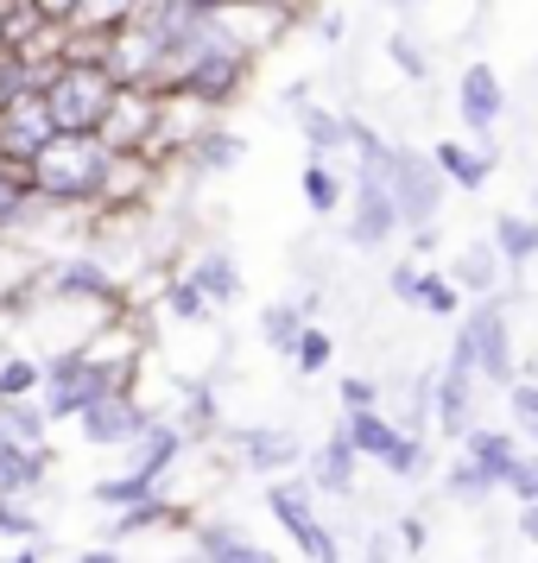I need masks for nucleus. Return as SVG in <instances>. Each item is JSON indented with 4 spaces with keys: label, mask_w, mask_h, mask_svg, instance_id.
<instances>
[{
    "label": "nucleus",
    "mask_w": 538,
    "mask_h": 563,
    "mask_svg": "<svg viewBox=\"0 0 538 563\" xmlns=\"http://www.w3.org/2000/svg\"><path fill=\"white\" fill-rule=\"evenodd\" d=\"M475 7H487V0H475Z\"/></svg>",
    "instance_id": "nucleus-49"
},
{
    "label": "nucleus",
    "mask_w": 538,
    "mask_h": 563,
    "mask_svg": "<svg viewBox=\"0 0 538 563\" xmlns=\"http://www.w3.org/2000/svg\"><path fill=\"white\" fill-rule=\"evenodd\" d=\"M411 279H418V266H393V291H399V298L411 291Z\"/></svg>",
    "instance_id": "nucleus-44"
},
{
    "label": "nucleus",
    "mask_w": 538,
    "mask_h": 563,
    "mask_svg": "<svg viewBox=\"0 0 538 563\" xmlns=\"http://www.w3.org/2000/svg\"><path fill=\"white\" fill-rule=\"evenodd\" d=\"M305 209L310 216H336V209H342V178H336L323 158L305 165Z\"/></svg>",
    "instance_id": "nucleus-25"
},
{
    "label": "nucleus",
    "mask_w": 538,
    "mask_h": 563,
    "mask_svg": "<svg viewBox=\"0 0 538 563\" xmlns=\"http://www.w3.org/2000/svg\"><path fill=\"white\" fill-rule=\"evenodd\" d=\"M153 431V418L133 406L128 393H108V399H96V406L83 411V437H89V450H121V443H133V437Z\"/></svg>",
    "instance_id": "nucleus-9"
},
{
    "label": "nucleus",
    "mask_w": 538,
    "mask_h": 563,
    "mask_svg": "<svg viewBox=\"0 0 538 563\" xmlns=\"http://www.w3.org/2000/svg\"><path fill=\"white\" fill-rule=\"evenodd\" d=\"M184 450V431H146V450H140V462H133V475H146V482H158L165 475V462Z\"/></svg>",
    "instance_id": "nucleus-28"
},
{
    "label": "nucleus",
    "mask_w": 538,
    "mask_h": 563,
    "mask_svg": "<svg viewBox=\"0 0 538 563\" xmlns=\"http://www.w3.org/2000/svg\"><path fill=\"white\" fill-rule=\"evenodd\" d=\"M457 285L462 291H494V247H469L457 260Z\"/></svg>",
    "instance_id": "nucleus-32"
},
{
    "label": "nucleus",
    "mask_w": 538,
    "mask_h": 563,
    "mask_svg": "<svg viewBox=\"0 0 538 563\" xmlns=\"http://www.w3.org/2000/svg\"><path fill=\"white\" fill-rule=\"evenodd\" d=\"M386 468H393V475H418V468H425V443H418V431L399 437V450L386 456Z\"/></svg>",
    "instance_id": "nucleus-37"
},
{
    "label": "nucleus",
    "mask_w": 538,
    "mask_h": 563,
    "mask_svg": "<svg viewBox=\"0 0 538 563\" xmlns=\"http://www.w3.org/2000/svg\"><path fill=\"white\" fill-rule=\"evenodd\" d=\"M494 254L513 260V266H526L538 260V216H494Z\"/></svg>",
    "instance_id": "nucleus-16"
},
{
    "label": "nucleus",
    "mask_w": 538,
    "mask_h": 563,
    "mask_svg": "<svg viewBox=\"0 0 538 563\" xmlns=\"http://www.w3.org/2000/svg\"><path fill=\"white\" fill-rule=\"evenodd\" d=\"M386 57L399 64V77H406V82H425V77H431V57L411 45V32H393V38H386Z\"/></svg>",
    "instance_id": "nucleus-33"
},
{
    "label": "nucleus",
    "mask_w": 538,
    "mask_h": 563,
    "mask_svg": "<svg viewBox=\"0 0 538 563\" xmlns=\"http://www.w3.org/2000/svg\"><path fill=\"white\" fill-rule=\"evenodd\" d=\"M406 305L411 310H431V317H457L462 310V285H450L443 273H418L406 291Z\"/></svg>",
    "instance_id": "nucleus-22"
},
{
    "label": "nucleus",
    "mask_w": 538,
    "mask_h": 563,
    "mask_svg": "<svg viewBox=\"0 0 538 563\" xmlns=\"http://www.w3.org/2000/svg\"><path fill=\"white\" fill-rule=\"evenodd\" d=\"M146 494H153V482H146V475H108V482H96V500H102V507H133V500H146Z\"/></svg>",
    "instance_id": "nucleus-30"
},
{
    "label": "nucleus",
    "mask_w": 538,
    "mask_h": 563,
    "mask_svg": "<svg viewBox=\"0 0 538 563\" xmlns=\"http://www.w3.org/2000/svg\"><path fill=\"white\" fill-rule=\"evenodd\" d=\"M462 456L482 462L487 475L507 487V475H513V462H519V450H513V437H507V431H462Z\"/></svg>",
    "instance_id": "nucleus-15"
},
{
    "label": "nucleus",
    "mask_w": 538,
    "mask_h": 563,
    "mask_svg": "<svg viewBox=\"0 0 538 563\" xmlns=\"http://www.w3.org/2000/svg\"><path fill=\"white\" fill-rule=\"evenodd\" d=\"M462 330L475 335V374L494 386H513V349H507V310H501V298L475 305Z\"/></svg>",
    "instance_id": "nucleus-7"
},
{
    "label": "nucleus",
    "mask_w": 538,
    "mask_h": 563,
    "mask_svg": "<svg viewBox=\"0 0 538 563\" xmlns=\"http://www.w3.org/2000/svg\"><path fill=\"white\" fill-rule=\"evenodd\" d=\"M26 172H32V190H39L45 203L102 197L108 172H114V146H108L102 133H57V140L32 158Z\"/></svg>",
    "instance_id": "nucleus-1"
},
{
    "label": "nucleus",
    "mask_w": 538,
    "mask_h": 563,
    "mask_svg": "<svg viewBox=\"0 0 538 563\" xmlns=\"http://www.w3.org/2000/svg\"><path fill=\"white\" fill-rule=\"evenodd\" d=\"M532 216H538V190H532Z\"/></svg>",
    "instance_id": "nucleus-48"
},
{
    "label": "nucleus",
    "mask_w": 538,
    "mask_h": 563,
    "mask_svg": "<svg viewBox=\"0 0 538 563\" xmlns=\"http://www.w3.org/2000/svg\"><path fill=\"white\" fill-rule=\"evenodd\" d=\"M431 158H437V172L457 184V190H482L487 172H494V153H469L462 140H437Z\"/></svg>",
    "instance_id": "nucleus-14"
},
{
    "label": "nucleus",
    "mask_w": 538,
    "mask_h": 563,
    "mask_svg": "<svg viewBox=\"0 0 538 563\" xmlns=\"http://www.w3.org/2000/svg\"><path fill=\"white\" fill-rule=\"evenodd\" d=\"M507 487L519 494V507H526V500H538V456H519V462H513Z\"/></svg>",
    "instance_id": "nucleus-38"
},
{
    "label": "nucleus",
    "mask_w": 538,
    "mask_h": 563,
    "mask_svg": "<svg viewBox=\"0 0 538 563\" xmlns=\"http://www.w3.org/2000/svg\"><path fill=\"white\" fill-rule=\"evenodd\" d=\"M45 406H32V399H0V431L20 437V443H45Z\"/></svg>",
    "instance_id": "nucleus-26"
},
{
    "label": "nucleus",
    "mask_w": 538,
    "mask_h": 563,
    "mask_svg": "<svg viewBox=\"0 0 538 563\" xmlns=\"http://www.w3.org/2000/svg\"><path fill=\"white\" fill-rule=\"evenodd\" d=\"M330 355H336V342H330V330H305L298 335V374H323L330 367Z\"/></svg>",
    "instance_id": "nucleus-35"
},
{
    "label": "nucleus",
    "mask_w": 538,
    "mask_h": 563,
    "mask_svg": "<svg viewBox=\"0 0 538 563\" xmlns=\"http://www.w3.org/2000/svg\"><path fill=\"white\" fill-rule=\"evenodd\" d=\"M494 487H501V482L487 475L482 462H469V456H462L457 468H450V482H443V494H450V500H462V507H475V500H487Z\"/></svg>",
    "instance_id": "nucleus-27"
},
{
    "label": "nucleus",
    "mask_w": 538,
    "mask_h": 563,
    "mask_svg": "<svg viewBox=\"0 0 538 563\" xmlns=\"http://www.w3.org/2000/svg\"><path fill=\"white\" fill-rule=\"evenodd\" d=\"M381 7H393V13H411V7H425V0H381Z\"/></svg>",
    "instance_id": "nucleus-46"
},
{
    "label": "nucleus",
    "mask_w": 538,
    "mask_h": 563,
    "mask_svg": "<svg viewBox=\"0 0 538 563\" xmlns=\"http://www.w3.org/2000/svg\"><path fill=\"white\" fill-rule=\"evenodd\" d=\"M266 512H273V519L285 526V532L298 538V544H305V558H310V563H342V551H336V538L323 532L317 519H310L305 487H285V482H273V487H266Z\"/></svg>",
    "instance_id": "nucleus-6"
},
{
    "label": "nucleus",
    "mask_w": 538,
    "mask_h": 563,
    "mask_svg": "<svg viewBox=\"0 0 538 563\" xmlns=\"http://www.w3.org/2000/svg\"><path fill=\"white\" fill-rule=\"evenodd\" d=\"M197 551H204V563H279L266 544H254V538L241 532V526H204L197 532Z\"/></svg>",
    "instance_id": "nucleus-12"
},
{
    "label": "nucleus",
    "mask_w": 538,
    "mask_h": 563,
    "mask_svg": "<svg viewBox=\"0 0 538 563\" xmlns=\"http://www.w3.org/2000/svg\"><path fill=\"white\" fill-rule=\"evenodd\" d=\"M190 279L204 285V298H209V305H234V298H241V266H234L229 254H204Z\"/></svg>",
    "instance_id": "nucleus-21"
},
{
    "label": "nucleus",
    "mask_w": 538,
    "mask_h": 563,
    "mask_svg": "<svg viewBox=\"0 0 538 563\" xmlns=\"http://www.w3.org/2000/svg\"><path fill=\"white\" fill-rule=\"evenodd\" d=\"M190 158H197L204 172H234V165L248 158V140H241V133L209 128V133H197V140H190Z\"/></svg>",
    "instance_id": "nucleus-20"
},
{
    "label": "nucleus",
    "mask_w": 538,
    "mask_h": 563,
    "mask_svg": "<svg viewBox=\"0 0 538 563\" xmlns=\"http://www.w3.org/2000/svg\"><path fill=\"white\" fill-rule=\"evenodd\" d=\"M349 146H355V158H361V165H374V172H386V165H393V153H399V146H386L367 121H349Z\"/></svg>",
    "instance_id": "nucleus-31"
},
{
    "label": "nucleus",
    "mask_w": 538,
    "mask_h": 563,
    "mask_svg": "<svg viewBox=\"0 0 538 563\" xmlns=\"http://www.w3.org/2000/svg\"><path fill=\"white\" fill-rule=\"evenodd\" d=\"M57 291H64V298H114V279H108L96 260H70V266L57 273Z\"/></svg>",
    "instance_id": "nucleus-24"
},
{
    "label": "nucleus",
    "mask_w": 538,
    "mask_h": 563,
    "mask_svg": "<svg viewBox=\"0 0 538 563\" xmlns=\"http://www.w3.org/2000/svg\"><path fill=\"white\" fill-rule=\"evenodd\" d=\"M469 386H475V374H462V367H450L437 380V418H443V431H469Z\"/></svg>",
    "instance_id": "nucleus-23"
},
{
    "label": "nucleus",
    "mask_w": 538,
    "mask_h": 563,
    "mask_svg": "<svg viewBox=\"0 0 538 563\" xmlns=\"http://www.w3.org/2000/svg\"><path fill=\"white\" fill-rule=\"evenodd\" d=\"M45 475V443H20L0 431V494H26Z\"/></svg>",
    "instance_id": "nucleus-13"
},
{
    "label": "nucleus",
    "mask_w": 538,
    "mask_h": 563,
    "mask_svg": "<svg viewBox=\"0 0 538 563\" xmlns=\"http://www.w3.org/2000/svg\"><path fill=\"white\" fill-rule=\"evenodd\" d=\"M507 411H513V424H519V431L538 443V386H513V393H507Z\"/></svg>",
    "instance_id": "nucleus-36"
},
{
    "label": "nucleus",
    "mask_w": 538,
    "mask_h": 563,
    "mask_svg": "<svg viewBox=\"0 0 538 563\" xmlns=\"http://www.w3.org/2000/svg\"><path fill=\"white\" fill-rule=\"evenodd\" d=\"M457 114H462V128L475 133V140H487V133L501 128V114H507V89H501V77H494V64H469V70H462Z\"/></svg>",
    "instance_id": "nucleus-8"
},
{
    "label": "nucleus",
    "mask_w": 538,
    "mask_h": 563,
    "mask_svg": "<svg viewBox=\"0 0 538 563\" xmlns=\"http://www.w3.org/2000/svg\"><path fill=\"white\" fill-rule=\"evenodd\" d=\"M234 443H241V462L260 468V475H279V468H292V462H305V443H298L292 431H273V424H254V431H241Z\"/></svg>",
    "instance_id": "nucleus-10"
},
{
    "label": "nucleus",
    "mask_w": 538,
    "mask_h": 563,
    "mask_svg": "<svg viewBox=\"0 0 538 563\" xmlns=\"http://www.w3.org/2000/svg\"><path fill=\"white\" fill-rule=\"evenodd\" d=\"M77 563H121V558H114V551H108V544H96V551H83Z\"/></svg>",
    "instance_id": "nucleus-45"
},
{
    "label": "nucleus",
    "mask_w": 538,
    "mask_h": 563,
    "mask_svg": "<svg viewBox=\"0 0 538 563\" xmlns=\"http://www.w3.org/2000/svg\"><path fill=\"white\" fill-rule=\"evenodd\" d=\"M45 418H83V411L96 406V399H108V393H121V367L114 361H89L83 349H64V355L45 367Z\"/></svg>",
    "instance_id": "nucleus-3"
},
{
    "label": "nucleus",
    "mask_w": 538,
    "mask_h": 563,
    "mask_svg": "<svg viewBox=\"0 0 538 563\" xmlns=\"http://www.w3.org/2000/svg\"><path fill=\"white\" fill-rule=\"evenodd\" d=\"M386 184H393L399 222H406V229H431L437 209H443V178H437V158L399 146V153H393V165H386Z\"/></svg>",
    "instance_id": "nucleus-4"
},
{
    "label": "nucleus",
    "mask_w": 538,
    "mask_h": 563,
    "mask_svg": "<svg viewBox=\"0 0 538 563\" xmlns=\"http://www.w3.org/2000/svg\"><path fill=\"white\" fill-rule=\"evenodd\" d=\"M519 538H526V544H538V500H526V507H519Z\"/></svg>",
    "instance_id": "nucleus-42"
},
{
    "label": "nucleus",
    "mask_w": 538,
    "mask_h": 563,
    "mask_svg": "<svg viewBox=\"0 0 538 563\" xmlns=\"http://www.w3.org/2000/svg\"><path fill=\"white\" fill-rule=\"evenodd\" d=\"M298 121H305V146L310 158H323V153H342L349 146V114H330V108H298Z\"/></svg>",
    "instance_id": "nucleus-18"
},
{
    "label": "nucleus",
    "mask_w": 538,
    "mask_h": 563,
    "mask_svg": "<svg viewBox=\"0 0 538 563\" xmlns=\"http://www.w3.org/2000/svg\"><path fill=\"white\" fill-rule=\"evenodd\" d=\"M165 310H172V317H178V323H204V310H209L204 285H197V279L172 285V291H165Z\"/></svg>",
    "instance_id": "nucleus-34"
},
{
    "label": "nucleus",
    "mask_w": 538,
    "mask_h": 563,
    "mask_svg": "<svg viewBox=\"0 0 538 563\" xmlns=\"http://www.w3.org/2000/svg\"><path fill=\"white\" fill-rule=\"evenodd\" d=\"M32 7H39V13H45L52 26H70V20H77V7H83V0H32Z\"/></svg>",
    "instance_id": "nucleus-40"
},
{
    "label": "nucleus",
    "mask_w": 538,
    "mask_h": 563,
    "mask_svg": "<svg viewBox=\"0 0 538 563\" xmlns=\"http://www.w3.org/2000/svg\"><path fill=\"white\" fill-rule=\"evenodd\" d=\"M342 431L355 437L361 456H381V462L393 456V450H399V437H406L399 424H386V418H381L374 406H367V411H349V424H342Z\"/></svg>",
    "instance_id": "nucleus-17"
},
{
    "label": "nucleus",
    "mask_w": 538,
    "mask_h": 563,
    "mask_svg": "<svg viewBox=\"0 0 538 563\" xmlns=\"http://www.w3.org/2000/svg\"><path fill=\"white\" fill-rule=\"evenodd\" d=\"M399 538H406V551H425V526L418 519H399Z\"/></svg>",
    "instance_id": "nucleus-43"
},
{
    "label": "nucleus",
    "mask_w": 538,
    "mask_h": 563,
    "mask_svg": "<svg viewBox=\"0 0 538 563\" xmlns=\"http://www.w3.org/2000/svg\"><path fill=\"white\" fill-rule=\"evenodd\" d=\"M13 563H45V551H20V558H13Z\"/></svg>",
    "instance_id": "nucleus-47"
},
{
    "label": "nucleus",
    "mask_w": 538,
    "mask_h": 563,
    "mask_svg": "<svg viewBox=\"0 0 538 563\" xmlns=\"http://www.w3.org/2000/svg\"><path fill=\"white\" fill-rule=\"evenodd\" d=\"M114 96H121V82L108 77V64H96V57H64L52 89H45V108H52L57 133H102Z\"/></svg>",
    "instance_id": "nucleus-2"
},
{
    "label": "nucleus",
    "mask_w": 538,
    "mask_h": 563,
    "mask_svg": "<svg viewBox=\"0 0 538 563\" xmlns=\"http://www.w3.org/2000/svg\"><path fill=\"white\" fill-rule=\"evenodd\" d=\"M374 399H381V393H374V380H361V374H349V380H342V406H349V411H367Z\"/></svg>",
    "instance_id": "nucleus-39"
},
{
    "label": "nucleus",
    "mask_w": 538,
    "mask_h": 563,
    "mask_svg": "<svg viewBox=\"0 0 538 563\" xmlns=\"http://www.w3.org/2000/svg\"><path fill=\"white\" fill-rule=\"evenodd\" d=\"M305 310L310 305H266V310H260V335H266V349H273V355H298Z\"/></svg>",
    "instance_id": "nucleus-19"
},
{
    "label": "nucleus",
    "mask_w": 538,
    "mask_h": 563,
    "mask_svg": "<svg viewBox=\"0 0 538 563\" xmlns=\"http://www.w3.org/2000/svg\"><path fill=\"white\" fill-rule=\"evenodd\" d=\"M342 32H349V20L342 13H323L317 20V45H342Z\"/></svg>",
    "instance_id": "nucleus-41"
},
{
    "label": "nucleus",
    "mask_w": 538,
    "mask_h": 563,
    "mask_svg": "<svg viewBox=\"0 0 538 563\" xmlns=\"http://www.w3.org/2000/svg\"><path fill=\"white\" fill-rule=\"evenodd\" d=\"M393 229H406V222H399V203H393V184H386V172L361 165V172H355V216H349V241L367 254V247L393 241Z\"/></svg>",
    "instance_id": "nucleus-5"
},
{
    "label": "nucleus",
    "mask_w": 538,
    "mask_h": 563,
    "mask_svg": "<svg viewBox=\"0 0 538 563\" xmlns=\"http://www.w3.org/2000/svg\"><path fill=\"white\" fill-rule=\"evenodd\" d=\"M39 386H45V367H39V361L13 355L7 367H0V399H32Z\"/></svg>",
    "instance_id": "nucleus-29"
},
{
    "label": "nucleus",
    "mask_w": 538,
    "mask_h": 563,
    "mask_svg": "<svg viewBox=\"0 0 538 563\" xmlns=\"http://www.w3.org/2000/svg\"><path fill=\"white\" fill-rule=\"evenodd\" d=\"M355 437L342 431V437H330L317 456H310V482L323 487V494H355Z\"/></svg>",
    "instance_id": "nucleus-11"
}]
</instances>
